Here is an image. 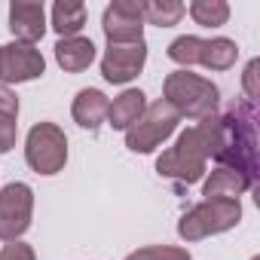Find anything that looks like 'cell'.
Here are the masks:
<instances>
[{
	"label": "cell",
	"mask_w": 260,
	"mask_h": 260,
	"mask_svg": "<svg viewBox=\"0 0 260 260\" xmlns=\"http://www.w3.org/2000/svg\"><path fill=\"white\" fill-rule=\"evenodd\" d=\"M220 147V116H205L199 125L181 132L178 144L156 159V172L178 184H196L205 178L208 159Z\"/></svg>",
	"instance_id": "6da1fadb"
},
{
	"label": "cell",
	"mask_w": 260,
	"mask_h": 260,
	"mask_svg": "<svg viewBox=\"0 0 260 260\" xmlns=\"http://www.w3.org/2000/svg\"><path fill=\"white\" fill-rule=\"evenodd\" d=\"M254 104L233 101L230 110L220 116V147L214 159L220 169H233L245 175L251 184L257 181V138H254Z\"/></svg>",
	"instance_id": "7a4b0ae2"
},
{
	"label": "cell",
	"mask_w": 260,
	"mask_h": 260,
	"mask_svg": "<svg viewBox=\"0 0 260 260\" xmlns=\"http://www.w3.org/2000/svg\"><path fill=\"white\" fill-rule=\"evenodd\" d=\"M162 101L172 104L178 110V116L205 119V116H214L217 101H220V89L199 74L175 71L162 83Z\"/></svg>",
	"instance_id": "3957f363"
},
{
	"label": "cell",
	"mask_w": 260,
	"mask_h": 260,
	"mask_svg": "<svg viewBox=\"0 0 260 260\" xmlns=\"http://www.w3.org/2000/svg\"><path fill=\"white\" fill-rule=\"evenodd\" d=\"M242 220V205L239 199H205L193 205L181 220H178V236L184 242H199L217 233L233 230Z\"/></svg>",
	"instance_id": "277c9868"
},
{
	"label": "cell",
	"mask_w": 260,
	"mask_h": 260,
	"mask_svg": "<svg viewBox=\"0 0 260 260\" xmlns=\"http://www.w3.org/2000/svg\"><path fill=\"white\" fill-rule=\"evenodd\" d=\"M178 122H181L178 110L159 98V101L147 104V110L138 116V122L125 128V147L132 153H153L178 128Z\"/></svg>",
	"instance_id": "5b68a950"
},
{
	"label": "cell",
	"mask_w": 260,
	"mask_h": 260,
	"mask_svg": "<svg viewBox=\"0 0 260 260\" xmlns=\"http://www.w3.org/2000/svg\"><path fill=\"white\" fill-rule=\"evenodd\" d=\"M25 159L37 175H58L68 162L64 132L55 122H37L25 141Z\"/></svg>",
	"instance_id": "8992f818"
},
{
	"label": "cell",
	"mask_w": 260,
	"mask_h": 260,
	"mask_svg": "<svg viewBox=\"0 0 260 260\" xmlns=\"http://www.w3.org/2000/svg\"><path fill=\"white\" fill-rule=\"evenodd\" d=\"M34 214V190L22 181H13L0 190V239L4 242H19L25 230L31 226Z\"/></svg>",
	"instance_id": "52a82bcc"
},
{
	"label": "cell",
	"mask_w": 260,
	"mask_h": 260,
	"mask_svg": "<svg viewBox=\"0 0 260 260\" xmlns=\"http://www.w3.org/2000/svg\"><path fill=\"white\" fill-rule=\"evenodd\" d=\"M101 28L107 43H141L144 40V16L138 0H116L101 16Z\"/></svg>",
	"instance_id": "ba28073f"
},
{
	"label": "cell",
	"mask_w": 260,
	"mask_h": 260,
	"mask_svg": "<svg viewBox=\"0 0 260 260\" xmlns=\"http://www.w3.org/2000/svg\"><path fill=\"white\" fill-rule=\"evenodd\" d=\"M147 61V43H107V52L101 58V77L107 83H128L141 74Z\"/></svg>",
	"instance_id": "9c48e42d"
},
{
	"label": "cell",
	"mask_w": 260,
	"mask_h": 260,
	"mask_svg": "<svg viewBox=\"0 0 260 260\" xmlns=\"http://www.w3.org/2000/svg\"><path fill=\"white\" fill-rule=\"evenodd\" d=\"M43 71H46V61H43V55H40L37 46L19 43V40H13L10 46H4L0 80H7V83H28V80L43 77Z\"/></svg>",
	"instance_id": "30bf717a"
},
{
	"label": "cell",
	"mask_w": 260,
	"mask_h": 260,
	"mask_svg": "<svg viewBox=\"0 0 260 260\" xmlns=\"http://www.w3.org/2000/svg\"><path fill=\"white\" fill-rule=\"evenodd\" d=\"M10 31L19 43H37L46 34V10L37 0H13L10 4Z\"/></svg>",
	"instance_id": "8fae6325"
},
{
	"label": "cell",
	"mask_w": 260,
	"mask_h": 260,
	"mask_svg": "<svg viewBox=\"0 0 260 260\" xmlns=\"http://www.w3.org/2000/svg\"><path fill=\"white\" fill-rule=\"evenodd\" d=\"M55 61L68 71V74H80L95 61V43L89 37H61L55 43Z\"/></svg>",
	"instance_id": "7c38bea8"
},
{
	"label": "cell",
	"mask_w": 260,
	"mask_h": 260,
	"mask_svg": "<svg viewBox=\"0 0 260 260\" xmlns=\"http://www.w3.org/2000/svg\"><path fill=\"white\" fill-rule=\"evenodd\" d=\"M107 110H110V101L101 89H83L74 98V119H77V125L89 128V132H95L107 119Z\"/></svg>",
	"instance_id": "4fadbf2b"
},
{
	"label": "cell",
	"mask_w": 260,
	"mask_h": 260,
	"mask_svg": "<svg viewBox=\"0 0 260 260\" xmlns=\"http://www.w3.org/2000/svg\"><path fill=\"white\" fill-rule=\"evenodd\" d=\"M144 110H147V95L141 89H125L122 95H116L110 101L107 122H110V128H122V132H125L132 122H138V116Z\"/></svg>",
	"instance_id": "5bb4252c"
},
{
	"label": "cell",
	"mask_w": 260,
	"mask_h": 260,
	"mask_svg": "<svg viewBox=\"0 0 260 260\" xmlns=\"http://www.w3.org/2000/svg\"><path fill=\"white\" fill-rule=\"evenodd\" d=\"M254 184L245 178V175H239V172H233V169H214L211 172V178L205 181V187H202V196L205 199H236L239 193H245V190H251Z\"/></svg>",
	"instance_id": "9a60e30c"
},
{
	"label": "cell",
	"mask_w": 260,
	"mask_h": 260,
	"mask_svg": "<svg viewBox=\"0 0 260 260\" xmlns=\"http://www.w3.org/2000/svg\"><path fill=\"white\" fill-rule=\"evenodd\" d=\"M19 98L10 86L0 83V153H10L19 138Z\"/></svg>",
	"instance_id": "2e32d148"
},
{
	"label": "cell",
	"mask_w": 260,
	"mask_h": 260,
	"mask_svg": "<svg viewBox=\"0 0 260 260\" xmlns=\"http://www.w3.org/2000/svg\"><path fill=\"white\" fill-rule=\"evenodd\" d=\"M86 25V4L80 0H58L52 7V28L61 37H77Z\"/></svg>",
	"instance_id": "e0dca14e"
},
{
	"label": "cell",
	"mask_w": 260,
	"mask_h": 260,
	"mask_svg": "<svg viewBox=\"0 0 260 260\" xmlns=\"http://www.w3.org/2000/svg\"><path fill=\"white\" fill-rule=\"evenodd\" d=\"M239 58V46L230 37H214V40H202V58L199 64L208 71H230Z\"/></svg>",
	"instance_id": "ac0fdd59"
},
{
	"label": "cell",
	"mask_w": 260,
	"mask_h": 260,
	"mask_svg": "<svg viewBox=\"0 0 260 260\" xmlns=\"http://www.w3.org/2000/svg\"><path fill=\"white\" fill-rule=\"evenodd\" d=\"M184 13H187V7L178 4V0H150V4H141V16H144V22L159 25V28H172V25H178Z\"/></svg>",
	"instance_id": "d6986e66"
},
{
	"label": "cell",
	"mask_w": 260,
	"mask_h": 260,
	"mask_svg": "<svg viewBox=\"0 0 260 260\" xmlns=\"http://www.w3.org/2000/svg\"><path fill=\"white\" fill-rule=\"evenodd\" d=\"M187 13L196 25H205V28H220L230 19V7L223 0H193L187 7Z\"/></svg>",
	"instance_id": "ffe728a7"
},
{
	"label": "cell",
	"mask_w": 260,
	"mask_h": 260,
	"mask_svg": "<svg viewBox=\"0 0 260 260\" xmlns=\"http://www.w3.org/2000/svg\"><path fill=\"white\" fill-rule=\"evenodd\" d=\"M169 58L178 61V64H184V71H187L190 64H199V58H202V37L187 34V37L172 40V46H169Z\"/></svg>",
	"instance_id": "44dd1931"
},
{
	"label": "cell",
	"mask_w": 260,
	"mask_h": 260,
	"mask_svg": "<svg viewBox=\"0 0 260 260\" xmlns=\"http://www.w3.org/2000/svg\"><path fill=\"white\" fill-rule=\"evenodd\" d=\"M125 260H193V257L187 248H178V245H150V248L132 251Z\"/></svg>",
	"instance_id": "7402d4cb"
},
{
	"label": "cell",
	"mask_w": 260,
	"mask_h": 260,
	"mask_svg": "<svg viewBox=\"0 0 260 260\" xmlns=\"http://www.w3.org/2000/svg\"><path fill=\"white\" fill-rule=\"evenodd\" d=\"M0 260H37V254L25 242H10V245H4V251H0Z\"/></svg>",
	"instance_id": "603a6c76"
},
{
	"label": "cell",
	"mask_w": 260,
	"mask_h": 260,
	"mask_svg": "<svg viewBox=\"0 0 260 260\" xmlns=\"http://www.w3.org/2000/svg\"><path fill=\"white\" fill-rule=\"evenodd\" d=\"M257 71H260V61L254 58V61H248L245 77H242V83H245V92H248V101H251V104L260 98V89H257Z\"/></svg>",
	"instance_id": "cb8c5ba5"
},
{
	"label": "cell",
	"mask_w": 260,
	"mask_h": 260,
	"mask_svg": "<svg viewBox=\"0 0 260 260\" xmlns=\"http://www.w3.org/2000/svg\"><path fill=\"white\" fill-rule=\"evenodd\" d=\"M0 64H4V46H0Z\"/></svg>",
	"instance_id": "d4e9b609"
},
{
	"label": "cell",
	"mask_w": 260,
	"mask_h": 260,
	"mask_svg": "<svg viewBox=\"0 0 260 260\" xmlns=\"http://www.w3.org/2000/svg\"><path fill=\"white\" fill-rule=\"evenodd\" d=\"M254 260H257V257H254Z\"/></svg>",
	"instance_id": "484cf974"
}]
</instances>
